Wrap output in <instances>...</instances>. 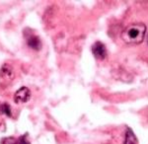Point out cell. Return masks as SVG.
<instances>
[{
  "label": "cell",
  "instance_id": "5b68a950",
  "mask_svg": "<svg viewBox=\"0 0 148 144\" xmlns=\"http://www.w3.org/2000/svg\"><path fill=\"white\" fill-rule=\"evenodd\" d=\"M123 144H138V139L134 132L132 131V129L127 128L125 132V142Z\"/></svg>",
  "mask_w": 148,
  "mask_h": 144
},
{
  "label": "cell",
  "instance_id": "3957f363",
  "mask_svg": "<svg viewBox=\"0 0 148 144\" xmlns=\"http://www.w3.org/2000/svg\"><path fill=\"white\" fill-rule=\"evenodd\" d=\"M31 99V91L27 87H22L16 91L14 95V102L17 105H22L28 103Z\"/></svg>",
  "mask_w": 148,
  "mask_h": 144
},
{
  "label": "cell",
  "instance_id": "52a82bcc",
  "mask_svg": "<svg viewBox=\"0 0 148 144\" xmlns=\"http://www.w3.org/2000/svg\"><path fill=\"white\" fill-rule=\"evenodd\" d=\"M0 111L2 114H5L7 116H11V110L8 104H2V106L0 107Z\"/></svg>",
  "mask_w": 148,
  "mask_h": 144
},
{
  "label": "cell",
  "instance_id": "8992f818",
  "mask_svg": "<svg viewBox=\"0 0 148 144\" xmlns=\"http://www.w3.org/2000/svg\"><path fill=\"white\" fill-rule=\"evenodd\" d=\"M27 44L30 47H32L33 49H37L39 50L42 47V43H40V40L37 36H31V37L28 38L27 40Z\"/></svg>",
  "mask_w": 148,
  "mask_h": 144
},
{
  "label": "cell",
  "instance_id": "7a4b0ae2",
  "mask_svg": "<svg viewBox=\"0 0 148 144\" xmlns=\"http://www.w3.org/2000/svg\"><path fill=\"white\" fill-rule=\"evenodd\" d=\"M15 77V72L13 70V67L9 64H3V66L0 69V84L6 86L10 84Z\"/></svg>",
  "mask_w": 148,
  "mask_h": 144
},
{
  "label": "cell",
  "instance_id": "30bf717a",
  "mask_svg": "<svg viewBox=\"0 0 148 144\" xmlns=\"http://www.w3.org/2000/svg\"><path fill=\"white\" fill-rule=\"evenodd\" d=\"M146 42H147V45H148V35H147V38H146Z\"/></svg>",
  "mask_w": 148,
  "mask_h": 144
},
{
  "label": "cell",
  "instance_id": "6da1fadb",
  "mask_svg": "<svg viewBox=\"0 0 148 144\" xmlns=\"http://www.w3.org/2000/svg\"><path fill=\"white\" fill-rule=\"evenodd\" d=\"M145 33H146V26L144 24H131L121 33V39L127 45H139L144 40Z\"/></svg>",
  "mask_w": 148,
  "mask_h": 144
},
{
  "label": "cell",
  "instance_id": "9c48e42d",
  "mask_svg": "<svg viewBox=\"0 0 148 144\" xmlns=\"http://www.w3.org/2000/svg\"><path fill=\"white\" fill-rule=\"evenodd\" d=\"M17 144H30V142L27 140V138H26V136H23V137H21L19 139V141L17 142Z\"/></svg>",
  "mask_w": 148,
  "mask_h": 144
},
{
  "label": "cell",
  "instance_id": "ba28073f",
  "mask_svg": "<svg viewBox=\"0 0 148 144\" xmlns=\"http://www.w3.org/2000/svg\"><path fill=\"white\" fill-rule=\"evenodd\" d=\"M2 144H17V141L14 138H5L2 141Z\"/></svg>",
  "mask_w": 148,
  "mask_h": 144
},
{
  "label": "cell",
  "instance_id": "277c9868",
  "mask_svg": "<svg viewBox=\"0 0 148 144\" xmlns=\"http://www.w3.org/2000/svg\"><path fill=\"white\" fill-rule=\"evenodd\" d=\"M92 53L98 60H104L107 56V49L101 42H96L92 45Z\"/></svg>",
  "mask_w": 148,
  "mask_h": 144
}]
</instances>
